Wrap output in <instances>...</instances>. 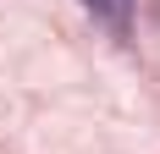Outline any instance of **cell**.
<instances>
[{
  "label": "cell",
  "mask_w": 160,
  "mask_h": 154,
  "mask_svg": "<svg viewBox=\"0 0 160 154\" xmlns=\"http://www.w3.org/2000/svg\"><path fill=\"white\" fill-rule=\"evenodd\" d=\"M83 6H88L111 33H127V22H132V0H83Z\"/></svg>",
  "instance_id": "1"
}]
</instances>
